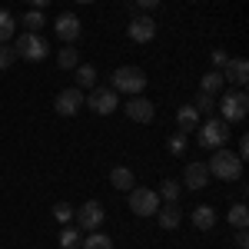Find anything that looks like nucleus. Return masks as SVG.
Instances as JSON below:
<instances>
[{
  "instance_id": "nucleus-1",
  "label": "nucleus",
  "mask_w": 249,
  "mask_h": 249,
  "mask_svg": "<svg viewBox=\"0 0 249 249\" xmlns=\"http://www.w3.org/2000/svg\"><path fill=\"white\" fill-rule=\"evenodd\" d=\"M206 170H210V176H216V179H226V183H236V179H243V160L236 153H230V150H213L210 163H206Z\"/></svg>"
},
{
  "instance_id": "nucleus-2",
  "label": "nucleus",
  "mask_w": 249,
  "mask_h": 249,
  "mask_svg": "<svg viewBox=\"0 0 249 249\" xmlns=\"http://www.w3.org/2000/svg\"><path fill=\"white\" fill-rule=\"evenodd\" d=\"M110 90L140 96L143 90H146V73H143L140 67H116L113 73H110Z\"/></svg>"
},
{
  "instance_id": "nucleus-3",
  "label": "nucleus",
  "mask_w": 249,
  "mask_h": 249,
  "mask_svg": "<svg viewBox=\"0 0 249 249\" xmlns=\"http://www.w3.org/2000/svg\"><path fill=\"white\" fill-rule=\"evenodd\" d=\"M199 130V146L203 150H219V146H226V140H230V123L226 120H219V116H210L203 126H196Z\"/></svg>"
},
{
  "instance_id": "nucleus-4",
  "label": "nucleus",
  "mask_w": 249,
  "mask_h": 249,
  "mask_svg": "<svg viewBox=\"0 0 249 249\" xmlns=\"http://www.w3.org/2000/svg\"><path fill=\"white\" fill-rule=\"evenodd\" d=\"M246 113H249L246 90H230V93L219 100V120H226V123H243Z\"/></svg>"
},
{
  "instance_id": "nucleus-5",
  "label": "nucleus",
  "mask_w": 249,
  "mask_h": 249,
  "mask_svg": "<svg viewBox=\"0 0 249 249\" xmlns=\"http://www.w3.org/2000/svg\"><path fill=\"white\" fill-rule=\"evenodd\" d=\"M160 206H163V199H160L156 190H150V186H133L130 190V210L136 216H156Z\"/></svg>"
},
{
  "instance_id": "nucleus-6",
  "label": "nucleus",
  "mask_w": 249,
  "mask_h": 249,
  "mask_svg": "<svg viewBox=\"0 0 249 249\" xmlns=\"http://www.w3.org/2000/svg\"><path fill=\"white\" fill-rule=\"evenodd\" d=\"M14 53L30 60V63H37V60L47 57V40L40 37V34H20L17 43H14Z\"/></svg>"
},
{
  "instance_id": "nucleus-7",
  "label": "nucleus",
  "mask_w": 249,
  "mask_h": 249,
  "mask_svg": "<svg viewBox=\"0 0 249 249\" xmlns=\"http://www.w3.org/2000/svg\"><path fill=\"white\" fill-rule=\"evenodd\" d=\"M83 107H90L93 113H100V116H110L120 107V93L116 90H110V87H93V93L87 96V103Z\"/></svg>"
},
{
  "instance_id": "nucleus-8",
  "label": "nucleus",
  "mask_w": 249,
  "mask_h": 249,
  "mask_svg": "<svg viewBox=\"0 0 249 249\" xmlns=\"http://www.w3.org/2000/svg\"><path fill=\"white\" fill-rule=\"evenodd\" d=\"M77 223H80V230H87V232H96L100 226H103V219H107V210H103V203H96V199H90V203H83L77 213Z\"/></svg>"
},
{
  "instance_id": "nucleus-9",
  "label": "nucleus",
  "mask_w": 249,
  "mask_h": 249,
  "mask_svg": "<svg viewBox=\"0 0 249 249\" xmlns=\"http://www.w3.org/2000/svg\"><path fill=\"white\" fill-rule=\"evenodd\" d=\"M83 103H87V96H83V90L80 87H70V90H60L57 100H53V110H57L60 116H73L83 110Z\"/></svg>"
},
{
  "instance_id": "nucleus-10",
  "label": "nucleus",
  "mask_w": 249,
  "mask_h": 249,
  "mask_svg": "<svg viewBox=\"0 0 249 249\" xmlns=\"http://www.w3.org/2000/svg\"><path fill=\"white\" fill-rule=\"evenodd\" d=\"M123 113L130 116L133 123H150V120L156 116V107H153V100H146V96L140 93V96H133V100H126Z\"/></svg>"
},
{
  "instance_id": "nucleus-11",
  "label": "nucleus",
  "mask_w": 249,
  "mask_h": 249,
  "mask_svg": "<svg viewBox=\"0 0 249 249\" xmlns=\"http://www.w3.org/2000/svg\"><path fill=\"white\" fill-rule=\"evenodd\" d=\"M130 40H136V43H150V40L156 37V20L150 17V14H136L133 20H130Z\"/></svg>"
},
{
  "instance_id": "nucleus-12",
  "label": "nucleus",
  "mask_w": 249,
  "mask_h": 249,
  "mask_svg": "<svg viewBox=\"0 0 249 249\" xmlns=\"http://www.w3.org/2000/svg\"><path fill=\"white\" fill-rule=\"evenodd\" d=\"M53 30H57V37L63 40V43H77V37H80V17L77 14H60L57 20H53Z\"/></svg>"
},
{
  "instance_id": "nucleus-13",
  "label": "nucleus",
  "mask_w": 249,
  "mask_h": 249,
  "mask_svg": "<svg viewBox=\"0 0 249 249\" xmlns=\"http://www.w3.org/2000/svg\"><path fill=\"white\" fill-rule=\"evenodd\" d=\"M219 73H223V80H232V83H236V87L243 90V87L249 83V60H243V57H232L230 63H226V67L219 70Z\"/></svg>"
},
{
  "instance_id": "nucleus-14",
  "label": "nucleus",
  "mask_w": 249,
  "mask_h": 249,
  "mask_svg": "<svg viewBox=\"0 0 249 249\" xmlns=\"http://www.w3.org/2000/svg\"><path fill=\"white\" fill-rule=\"evenodd\" d=\"M206 183H210L206 163H186V170H183V186H186V190H203Z\"/></svg>"
},
{
  "instance_id": "nucleus-15",
  "label": "nucleus",
  "mask_w": 249,
  "mask_h": 249,
  "mask_svg": "<svg viewBox=\"0 0 249 249\" xmlns=\"http://www.w3.org/2000/svg\"><path fill=\"white\" fill-rule=\"evenodd\" d=\"M156 223H160V230H176L183 223V210L176 203H166V206L156 210Z\"/></svg>"
},
{
  "instance_id": "nucleus-16",
  "label": "nucleus",
  "mask_w": 249,
  "mask_h": 249,
  "mask_svg": "<svg viewBox=\"0 0 249 249\" xmlns=\"http://www.w3.org/2000/svg\"><path fill=\"white\" fill-rule=\"evenodd\" d=\"M176 126H179V133H193V130L199 126V113H196L193 103H183V107L176 110Z\"/></svg>"
},
{
  "instance_id": "nucleus-17",
  "label": "nucleus",
  "mask_w": 249,
  "mask_h": 249,
  "mask_svg": "<svg viewBox=\"0 0 249 249\" xmlns=\"http://www.w3.org/2000/svg\"><path fill=\"white\" fill-rule=\"evenodd\" d=\"M133 179H136L133 170H126V166H113V170H110V186L120 190V193H130V190H133V186H136Z\"/></svg>"
},
{
  "instance_id": "nucleus-18",
  "label": "nucleus",
  "mask_w": 249,
  "mask_h": 249,
  "mask_svg": "<svg viewBox=\"0 0 249 249\" xmlns=\"http://www.w3.org/2000/svg\"><path fill=\"white\" fill-rule=\"evenodd\" d=\"M193 226L210 232L213 226H216V210H213V206H196V210H193Z\"/></svg>"
},
{
  "instance_id": "nucleus-19",
  "label": "nucleus",
  "mask_w": 249,
  "mask_h": 249,
  "mask_svg": "<svg viewBox=\"0 0 249 249\" xmlns=\"http://www.w3.org/2000/svg\"><path fill=\"white\" fill-rule=\"evenodd\" d=\"M223 83H226V80H223V73H219V70H206V73H203V80H199V93L216 96L219 90H223Z\"/></svg>"
},
{
  "instance_id": "nucleus-20",
  "label": "nucleus",
  "mask_w": 249,
  "mask_h": 249,
  "mask_svg": "<svg viewBox=\"0 0 249 249\" xmlns=\"http://www.w3.org/2000/svg\"><path fill=\"white\" fill-rule=\"evenodd\" d=\"M226 219H230L232 230H246V226H249V210H246V203H232L230 213H226Z\"/></svg>"
},
{
  "instance_id": "nucleus-21",
  "label": "nucleus",
  "mask_w": 249,
  "mask_h": 249,
  "mask_svg": "<svg viewBox=\"0 0 249 249\" xmlns=\"http://www.w3.org/2000/svg\"><path fill=\"white\" fill-rule=\"evenodd\" d=\"M57 63H60V70H77V67H80V53H77V47H73V43L60 47Z\"/></svg>"
},
{
  "instance_id": "nucleus-22",
  "label": "nucleus",
  "mask_w": 249,
  "mask_h": 249,
  "mask_svg": "<svg viewBox=\"0 0 249 249\" xmlns=\"http://www.w3.org/2000/svg\"><path fill=\"white\" fill-rule=\"evenodd\" d=\"M156 193H160V199H163V203H176V199H179V193H183V183H179V179H163Z\"/></svg>"
},
{
  "instance_id": "nucleus-23",
  "label": "nucleus",
  "mask_w": 249,
  "mask_h": 249,
  "mask_svg": "<svg viewBox=\"0 0 249 249\" xmlns=\"http://www.w3.org/2000/svg\"><path fill=\"white\" fill-rule=\"evenodd\" d=\"M14 30H17V20H14V14L0 7V43H10Z\"/></svg>"
},
{
  "instance_id": "nucleus-24",
  "label": "nucleus",
  "mask_w": 249,
  "mask_h": 249,
  "mask_svg": "<svg viewBox=\"0 0 249 249\" xmlns=\"http://www.w3.org/2000/svg\"><path fill=\"white\" fill-rule=\"evenodd\" d=\"M80 246L83 249H113V239H110V236H107V232H90V236H87V239H80Z\"/></svg>"
},
{
  "instance_id": "nucleus-25",
  "label": "nucleus",
  "mask_w": 249,
  "mask_h": 249,
  "mask_svg": "<svg viewBox=\"0 0 249 249\" xmlns=\"http://www.w3.org/2000/svg\"><path fill=\"white\" fill-rule=\"evenodd\" d=\"M77 87L83 90V87H96V67H90V63H80L77 70Z\"/></svg>"
},
{
  "instance_id": "nucleus-26",
  "label": "nucleus",
  "mask_w": 249,
  "mask_h": 249,
  "mask_svg": "<svg viewBox=\"0 0 249 249\" xmlns=\"http://www.w3.org/2000/svg\"><path fill=\"white\" fill-rule=\"evenodd\" d=\"M20 23L27 27V34H40V30H43V10H30V14H23Z\"/></svg>"
},
{
  "instance_id": "nucleus-27",
  "label": "nucleus",
  "mask_w": 249,
  "mask_h": 249,
  "mask_svg": "<svg viewBox=\"0 0 249 249\" xmlns=\"http://www.w3.org/2000/svg\"><path fill=\"white\" fill-rule=\"evenodd\" d=\"M60 246L63 249H80V230H73L70 223L60 230Z\"/></svg>"
},
{
  "instance_id": "nucleus-28",
  "label": "nucleus",
  "mask_w": 249,
  "mask_h": 249,
  "mask_svg": "<svg viewBox=\"0 0 249 249\" xmlns=\"http://www.w3.org/2000/svg\"><path fill=\"white\" fill-rule=\"evenodd\" d=\"M166 146H170V153H173V156L186 153V133H179V130H176V133L166 140Z\"/></svg>"
},
{
  "instance_id": "nucleus-29",
  "label": "nucleus",
  "mask_w": 249,
  "mask_h": 249,
  "mask_svg": "<svg viewBox=\"0 0 249 249\" xmlns=\"http://www.w3.org/2000/svg\"><path fill=\"white\" fill-rule=\"evenodd\" d=\"M53 216H57V223L67 226V223L73 219V206H70V203H57V206H53Z\"/></svg>"
},
{
  "instance_id": "nucleus-30",
  "label": "nucleus",
  "mask_w": 249,
  "mask_h": 249,
  "mask_svg": "<svg viewBox=\"0 0 249 249\" xmlns=\"http://www.w3.org/2000/svg\"><path fill=\"white\" fill-rule=\"evenodd\" d=\"M17 60V53H14V47L10 43H0V70H10V63Z\"/></svg>"
},
{
  "instance_id": "nucleus-31",
  "label": "nucleus",
  "mask_w": 249,
  "mask_h": 249,
  "mask_svg": "<svg viewBox=\"0 0 249 249\" xmlns=\"http://www.w3.org/2000/svg\"><path fill=\"white\" fill-rule=\"evenodd\" d=\"M193 107H196V113H213V110H216V100H213V96H206V93H199Z\"/></svg>"
},
{
  "instance_id": "nucleus-32",
  "label": "nucleus",
  "mask_w": 249,
  "mask_h": 249,
  "mask_svg": "<svg viewBox=\"0 0 249 249\" xmlns=\"http://www.w3.org/2000/svg\"><path fill=\"white\" fill-rule=\"evenodd\" d=\"M210 60H213V70H223V67H226V63H230V53H226V50H219V47H216V50H213V53H210Z\"/></svg>"
},
{
  "instance_id": "nucleus-33",
  "label": "nucleus",
  "mask_w": 249,
  "mask_h": 249,
  "mask_svg": "<svg viewBox=\"0 0 249 249\" xmlns=\"http://www.w3.org/2000/svg\"><path fill=\"white\" fill-rule=\"evenodd\" d=\"M133 7H140V10H156L160 0H133Z\"/></svg>"
},
{
  "instance_id": "nucleus-34",
  "label": "nucleus",
  "mask_w": 249,
  "mask_h": 249,
  "mask_svg": "<svg viewBox=\"0 0 249 249\" xmlns=\"http://www.w3.org/2000/svg\"><path fill=\"white\" fill-rule=\"evenodd\" d=\"M236 156H239V160H246V156H249V136H239V153H236Z\"/></svg>"
},
{
  "instance_id": "nucleus-35",
  "label": "nucleus",
  "mask_w": 249,
  "mask_h": 249,
  "mask_svg": "<svg viewBox=\"0 0 249 249\" xmlns=\"http://www.w3.org/2000/svg\"><path fill=\"white\" fill-rule=\"evenodd\" d=\"M236 246H239V249H246V246H249V236H246V230H236Z\"/></svg>"
},
{
  "instance_id": "nucleus-36",
  "label": "nucleus",
  "mask_w": 249,
  "mask_h": 249,
  "mask_svg": "<svg viewBox=\"0 0 249 249\" xmlns=\"http://www.w3.org/2000/svg\"><path fill=\"white\" fill-rule=\"evenodd\" d=\"M27 3H30V7H34V10H43V7H47V3H50V0H27Z\"/></svg>"
},
{
  "instance_id": "nucleus-37",
  "label": "nucleus",
  "mask_w": 249,
  "mask_h": 249,
  "mask_svg": "<svg viewBox=\"0 0 249 249\" xmlns=\"http://www.w3.org/2000/svg\"><path fill=\"white\" fill-rule=\"evenodd\" d=\"M77 3H93V0H77Z\"/></svg>"
}]
</instances>
